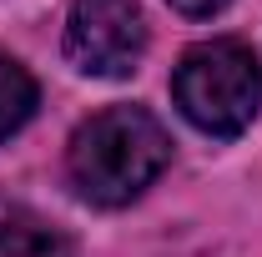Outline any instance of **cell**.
I'll return each mask as SVG.
<instances>
[{
    "mask_svg": "<svg viewBox=\"0 0 262 257\" xmlns=\"http://www.w3.org/2000/svg\"><path fill=\"white\" fill-rule=\"evenodd\" d=\"M171 10H182V15H217L227 0H166Z\"/></svg>",
    "mask_w": 262,
    "mask_h": 257,
    "instance_id": "cell-6",
    "label": "cell"
},
{
    "mask_svg": "<svg viewBox=\"0 0 262 257\" xmlns=\"http://www.w3.org/2000/svg\"><path fill=\"white\" fill-rule=\"evenodd\" d=\"M31 111H35V81H31V71L15 61V56L0 51V141H5L10 131L26 126Z\"/></svg>",
    "mask_w": 262,
    "mask_h": 257,
    "instance_id": "cell-5",
    "label": "cell"
},
{
    "mask_svg": "<svg viewBox=\"0 0 262 257\" xmlns=\"http://www.w3.org/2000/svg\"><path fill=\"white\" fill-rule=\"evenodd\" d=\"M0 257H76L71 237L40 217H5L0 222Z\"/></svg>",
    "mask_w": 262,
    "mask_h": 257,
    "instance_id": "cell-4",
    "label": "cell"
},
{
    "mask_svg": "<svg viewBox=\"0 0 262 257\" xmlns=\"http://www.w3.org/2000/svg\"><path fill=\"white\" fill-rule=\"evenodd\" d=\"M171 96L182 106V116L207 136H242L262 111V61L252 46L242 40H202L192 46L177 76H171Z\"/></svg>",
    "mask_w": 262,
    "mask_h": 257,
    "instance_id": "cell-2",
    "label": "cell"
},
{
    "mask_svg": "<svg viewBox=\"0 0 262 257\" xmlns=\"http://www.w3.org/2000/svg\"><path fill=\"white\" fill-rule=\"evenodd\" d=\"M146 51V20L136 0H71L66 10V61L81 76L121 81Z\"/></svg>",
    "mask_w": 262,
    "mask_h": 257,
    "instance_id": "cell-3",
    "label": "cell"
},
{
    "mask_svg": "<svg viewBox=\"0 0 262 257\" xmlns=\"http://www.w3.org/2000/svg\"><path fill=\"white\" fill-rule=\"evenodd\" d=\"M171 161V136L141 106H106L66 146V177L91 207H126Z\"/></svg>",
    "mask_w": 262,
    "mask_h": 257,
    "instance_id": "cell-1",
    "label": "cell"
}]
</instances>
